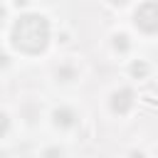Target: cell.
<instances>
[{"mask_svg":"<svg viewBox=\"0 0 158 158\" xmlns=\"http://www.w3.org/2000/svg\"><path fill=\"white\" fill-rule=\"evenodd\" d=\"M2 17H5V10L0 7V25H2Z\"/></svg>","mask_w":158,"mask_h":158,"instance_id":"obj_5","label":"cell"},{"mask_svg":"<svg viewBox=\"0 0 158 158\" xmlns=\"http://www.w3.org/2000/svg\"><path fill=\"white\" fill-rule=\"evenodd\" d=\"M47 40H49V25L40 15H25V17H20L17 25H15V30H12V44L17 49H22V52H30V54L44 49Z\"/></svg>","mask_w":158,"mask_h":158,"instance_id":"obj_1","label":"cell"},{"mask_svg":"<svg viewBox=\"0 0 158 158\" xmlns=\"http://www.w3.org/2000/svg\"><path fill=\"white\" fill-rule=\"evenodd\" d=\"M5 128H7V118L5 114H0V133H5Z\"/></svg>","mask_w":158,"mask_h":158,"instance_id":"obj_4","label":"cell"},{"mask_svg":"<svg viewBox=\"0 0 158 158\" xmlns=\"http://www.w3.org/2000/svg\"><path fill=\"white\" fill-rule=\"evenodd\" d=\"M128 106H131V91H128V89H123L121 94H114V109H116V111L123 114Z\"/></svg>","mask_w":158,"mask_h":158,"instance_id":"obj_3","label":"cell"},{"mask_svg":"<svg viewBox=\"0 0 158 158\" xmlns=\"http://www.w3.org/2000/svg\"><path fill=\"white\" fill-rule=\"evenodd\" d=\"M136 25L146 32H156L158 30V5L156 2H146L138 7L136 12Z\"/></svg>","mask_w":158,"mask_h":158,"instance_id":"obj_2","label":"cell"}]
</instances>
